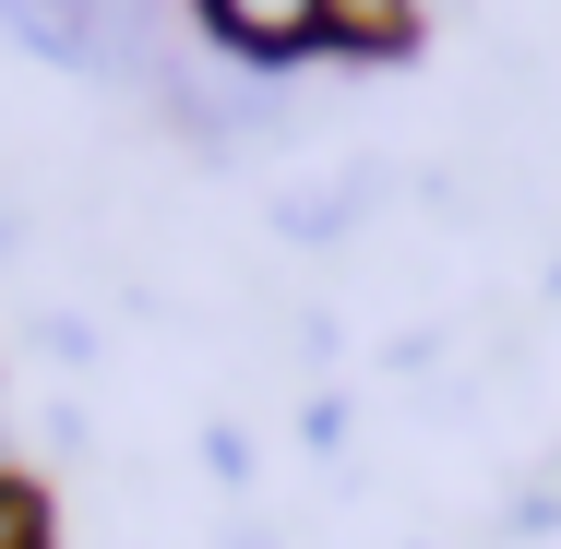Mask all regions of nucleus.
<instances>
[{"instance_id":"obj_3","label":"nucleus","mask_w":561,"mask_h":549,"mask_svg":"<svg viewBox=\"0 0 561 549\" xmlns=\"http://www.w3.org/2000/svg\"><path fill=\"white\" fill-rule=\"evenodd\" d=\"M0 549H60V514L36 478H0Z\"/></svg>"},{"instance_id":"obj_5","label":"nucleus","mask_w":561,"mask_h":549,"mask_svg":"<svg viewBox=\"0 0 561 549\" xmlns=\"http://www.w3.org/2000/svg\"><path fill=\"white\" fill-rule=\"evenodd\" d=\"M204 466H216V490H239V478H251V442L216 419V431H204Z\"/></svg>"},{"instance_id":"obj_1","label":"nucleus","mask_w":561,"mask_h":549,"mask_svg":"<svg viewBox=\"0 0 561 549\" xmlns=\"http://www.w3.org/2000/svg\"><path fill=\"white\" fill-rule=\"evenodd\" d=\"M192 12H204V36H216L251 84H275L287 60L335 48V12H323V0H192Z\"/></svg>"},{"instance_id":"obj_6","label":"nucleus","mask_w":561,"mask_h":549,"mask_svg":"<svg viewBox=\"0 0 561 549\" xmlns=\"http://www.w3.org/2000/svg\"><path fill=\"white\" fill-rule=\"evenodd\" d=\"M227 549H275V538H263V526H251V538H227Z\"/></svg>"},{"instance_id":"obj_2","label":"nucleus","mask_w":561,"mask_h":549,"mask_svg":"<svg viewBox=\"0 0 561 549\" xmlns=\"http://www.w3.org/2000/svg\"><path fill=\"white\" fill-rule=\"evenodd\" d=\"M346 60H407L419 48V0H323Z\"/></svg>"},{"instance_id":"obj_4","label":"nucleus","mask_w":561,"mask_h":549,"mask_svg":"<svg viewBox=\"0 0 561 549\" xmlns=\"http://www.w3.org/2000/svg\"><path fill=\"white\" fill-rule=\"evenodd\" d=\"M36 346H48V370H96V323H72V311H48Z\"/></svg>"}]
</instances>
